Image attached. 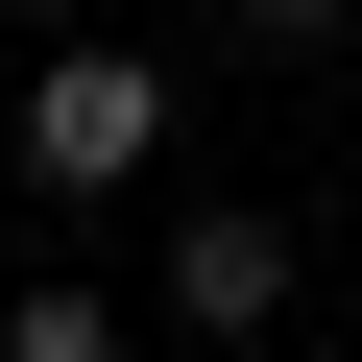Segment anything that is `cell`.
Here are the masks:
<instances>
[{"label": "cell", "instance_id": "6da1fadb", "mask_svg": "<svg viewBox=\"0 0 362 362\" xmlns=\"http://www.w3.org/2000/svg\"><path fill=\"white\" fill-rule=\"evenodd\" d=\"M145 169H169V49H121V25H73L49 73H25V194H145Z\"/></svg>", "mask_w": 362, "mask_h": 362}, {"label": "cell", "instance_id": "7a4b0ae2", "mask_svg": "<svg viewBox=\"0 0 362 362\" xmlns=\"http://www.w3.org/2000/svg\"><path fill=\"white\" fill-rule=\"evenodd\" d=\"M169 314H194V338H290V218L266 194H194V218H169Z\"/></svg>", "mask_w": 362, "mask_h": 362}, {"label": "cell", "instance_id": "3957f363", "mask_svg": "<svg viewBox=\"0 0 362 362\" xmlns=\"http://www.w3.org/2000/svg\"><path fill=\"white\" fill-rule=\"evenodd\" d=\"M0 362H121V314L97 290H0Z\"/></svg>", "mask_w": 362, "mask_h": 362}, {"label": "cell", "instance_id": "277c9868", "mask_svg": "<svg viewBox=\"0 0 362 362\" xmlns=\"http://www.w3.org/2000/svg\"><path fill=\"white\" fill-rule=\"evenodd\" d=\"M218 25H242V49H338L362 0H218Z\"/></svg>", "mask_w": 362, "mask_h": 362}, {"label": "cell", "instance_id": "5b68a950", "mask_svg": "<svg viewBox=\"0 0 362 362\" xmlns=\"http://www.w3.org/2000/svg\"><path fill=\"white\" fill-rule=\"evenodd\" d=\"M49 25H97V0H49Z\"/></svg>", "mask_w": 362, "mask_h": 362}]
</instances>
